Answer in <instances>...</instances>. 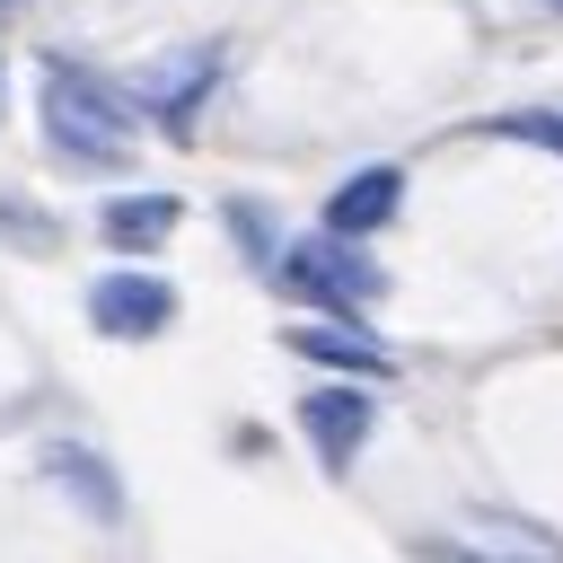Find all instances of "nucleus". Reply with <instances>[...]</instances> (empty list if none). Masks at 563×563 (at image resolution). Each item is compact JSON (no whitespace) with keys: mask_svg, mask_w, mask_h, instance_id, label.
I'll use <instances>...</instances> for the list:
<instances>
[{"mask_svg":"<svg viewBox=\"0 0 563 563\" xmlns=\"http://www.w3.org/2000/svg\"><path fill=\"white\" fill-rule=\"evenodd\" d=\"M88 325L114 334V343H150L176 325V282L158 273H97L88 282Z\"/></svg>","mask_w":563,"mask_h":563,"instance_id":"nucleus-4","label":"nucleus"},{"mask_svg":"<svg viewBox=\"0 0 563 563\" xmlns=\"http://www.w3.org/2000/svg\"><path fill=\"white\" fill-rule=\"evenodd\" d=\"M493 141H528V150H554L563 158V106H519V114H484Z\"/></svg>","mask_w":563,"mask_h":563,"instance_id":"nucleus-10","label":"nucleus"},{"mask_svg":"<svg viewBox=\"0 0 563 563\" xmlns=\"http://www.w3.org/2000/svg\"><path fill=\"white\" fill-rule=\"evenodd\" d=\"M396 211H405V167H387V158H378V167H352V176L325 194V238H343V246H352V238L387 229Z\"/></svg>","mask_w":563,"mask_h":563,"instance_id":"nucleus-6","label":"nucleus"},{"mask_svg":"<svg viewBox=\"0 0 563 563\" xmlns=\"http://www.w3.org/2000/svg\"><path fill=\"white\" fill-rule=\"evenodd\" d=\"M0 9H9V0H0Z\"/></svg>","mask_w":563,"mask_h":563,"instance_id":"nucleus-14","label":"nucleus"},{"mask_svg":"<svg viewBox=\"0 0 563 563\" xmlns=\"http://www.w3.org/2000/svg\"><path fill=\"white\" fill-rule=\"evenodd\" d=\"M0 229H9V238H26V246H53V238H62L35 202H0Z\"/></svg>","mask_w":563,"mask_h":563,"instance_id":"nucleus-12","label":"nucleus"},{"mask_svg":"<svg viewBox=\"0 0 563 563\" xmlns=\"http://www.w3.org/2000/svg\"><path fill=\"white\" fill-rule=\"evenodd\" d=\"M229 238L246 246V264H255V273H273V264H282V238H273V220H264L255 202H229Z\"/></svg>","mask_w":563,"mask_h":563,"instance_id":"nucleus-11","label":"nucleus"},{"mask_svg":"<svg viewBox=\"0 0 563 563\" xmlns=\"http://www.w3.org/2000/svg\"><path fill=\"white\" fill-rule=\"evenodd\" d=\"M369 422H378V396H369V387H352V378H334V387H308V396H299V431L317 440V457H325L334 475L361 457Z\"/></svg>","mask_w":563,"mask_h":563,"instance_id":"nucleus-5","label":"nucleus"},{"mask_svg":"<svg viewBox=\"0 0 563 563\" xmlns=\"http://www.w3.org/2000/svg\"><path fill=\"white\" fill-rule=\"evenodd\" d=\"M290 352L325 361V369H352V378H396V352L361 325H290Z\"/></svg>","mask_w":563,"mask_h":563,"instance_id":"nucleus-7","label":"nucleus"},{"mask_svg":"<svg viewBox=\"0 0 563 563\" xmlns=\"http://www.w3.org/2000/svg\"><path fill=\"white\" fill-rule=\"evenodd\" d=\"M220 70H229V53H220V44H194V53L158 62V70H150L141 88H123V97H132V114H150L158 132H176V141H185V132H194V114H202V97L220 88Z\"/></svg>","mask_w":563,"mask_h":563,"instance_id":"nucleus-3","label":"nucleus"},{"mask_svg":"<svg viewBox=\"0 0 563 563\" xmlns=\"http://www.w3.org/2000/svg\"><path fill=\"white\" fill-rule=\"evenodd\" d=\"M273 282L290 290V299H308V308H334V325L343 317H361L378 290H387V273L361 255V246H343V238H290L282 246V264H273Z\"/></svg>","mask_w":563,"mask_h":563,"instance_id":"nucleus-2","label":"nucleus"},{"mask_svg":"<svg viewBox=\"0 0 563 563\" xmlns=\"http://www.w3.org/2000/svg\"><path fill=\"white\" fill-rule=\"evenodd\" d=\"M132 132H141V114H132V97L114 79H97L70 53H44V141L70 167H123Z\"/></svg>","mask_w":563,"mask_h":563,"instance_id":"nucleus-1","label":"nucleus"},{"mask_svg":"<svg viewBox=\"0 0 563 563\" xmlns=\"http://www.w3.org/2000/svg\"><path fill=\"white\" fill-rule=\"evenodd\" d=\"M537 9H554V18H563V0H537Z\"/></svg>","mask_w":563,"mask_h":563,"instance_id":"nucleus-13","label":"nucleus"},{"mask_svg":"<svg viewBox=\"0 0 563 563\" xmlns=\"http://www.w3.org/2000/svg\"><path fill=\"white\" fill-rule=\"evenodd\" d=\"M176 220H185L176 194H106V202H97V229H106L114 246H158Z\"/></svg>","mask_w":563,"mask_h":563,"instance_id":"nucleus-9","label":"nucleus"},{"mask_svg":"<svg viewBox=\"0 0 563 563\" xmlns=\"http://www.w3.org/2000/svg\"><path fill=\"white\" fill-rule=\"evenodd\" d=\"M44 475H53V484H70V501H79V510H97V519H123V484L106 475V457H97V449H79V440H53V449H44Z\"/></svg>","mask_w":563,"mask_h":563,"instance_id":"nucleus-8","label":"nucleus"}]
</instances>
